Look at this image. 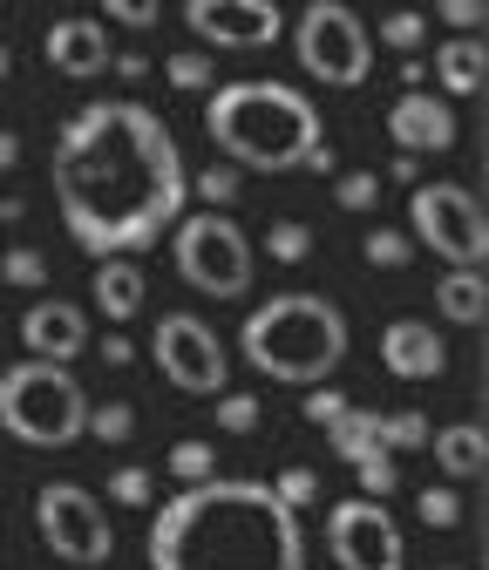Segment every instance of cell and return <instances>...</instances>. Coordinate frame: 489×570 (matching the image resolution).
I'll use <instances>...</instances> for the list:
<instances>
[{"label":"cell","mask_w":489,"mask_h":570,"mask_svg":"<svg viewBox=\"0 0 489 570\" xmlns=\"http://www.w3.org/2000/svg\"><path fill=\"white\" fill-rule=\"evenodd\" d=\"M109 61H116V48H109L102 21H89V14H61V21L48 28V68H61L68 82L109 76Z\"/></svg>","instance_id":"2e32d148"},{"label":"cell","mask_w":489,"mask_h":570,"mask_svg":"<svg viewBox=\"0 0 489 570\" xmlns=\"http://www.w3.org/2000/svg\"><path fill=\"white\" fill-rule=\"evenodd\" d=\"M408 225L449 265H482V252H489V218H482V197L469 184H414Z\"/></svg>","instance_id":"ba28073f"},{"label":"cell","mask_w":489,"mask_h":570,"mask_svg":"<svg viewBox=\"0 0 489 570\" xmlns=\"http://www.w3.org/2000/svg\"><path fill=\"white\" fill-rule=\"evenodd\" d=\"M293 55L326 89H361L374 76V35L346 0H306V14L293 28Z\"/></svg>","instance_id":"52a82bcc"},{"label":"cell","mask_w":489,"mask_h":570,"mask_svg":"<svg viewBox=\"0 0 489 570\" xmlns=\"http://www.w3.org/2000/svg\"><path fill=\"white\" fill-rule=\"evenodd\" d=\"M150 570H306V530L272 482L212 475L157 503Z\"/></svg>","instance_id":"7a4b0ae2"},{"label":"cell","mask_w":489,"mask_h":570,"mask_svg":"<svg viewBox=\"0 0 489 570\" xmlns=\"http://www.w3.org/2000/svg\"><path fill=\"white\" fill-rule=\"evenodd\" d=\"M150 353H157V367H164V381H170L177 394L218 401V394L232 387V353H225V340L204 326V320H190V313H164Z\"/></svg>","instance_id":"30bf717a"},{"label":"cell","mask_w":489,"mask_h":570,"mask_svg":"<svg viewBox=\"0 0 489 570\" xmlns=\"http://www.w3.org/2000/svg\"><path fill=\"white\" fill-rule=\"evenodd\" d=\"M144 299H150L144 265H136V258H96V313L102 320L129 326L136 313H144Z\"/></svg>","instance_id":"e0dca14e"},{"label":"cell","mask_w":489,"mask_h":570,"mask_svg":"<svg viewBox=\"0 0 489 570\" xmlns=\"http://www.w3.org/2000/svg\"><path fill=\"white\" fill-rule=\"evenodd\" d=\"M436 14H442L456 35H482V0H436Z\"/></svg>","instance_id":"f35d334b"},{"label":"cell","mask_w":489,"mask_h":570,"mask_svg":"<svg viewBox=\"0 0 489 570\" xmlns=\"http://www.w3.org/2000/svg\"><path fill=\"white\" fill-rule=\"evenodd\" d=\"M89 435L109 442V449H123V442L136 435V407H129V401H102V407H89Z\"/></svg>","instance_id":"d4e9b609"},{"label":"cell","mask_w":489,"mask_h":570,"mask_svg":"<svg viewBox=\"0 0 489 570\" xmlns=\"http://www.w3.org/2000/svg\"><path fill=\"white\" fill-rule=\"evenodd\" d=\"M265 252H272V258H278V265H300V258H306V252H313V232H306V225H293V218H286V225H272V238H265Z\"/></svg>","instance_id":"e575fe53"},{"label":"cell","mask_w":489,"mask_h":570,"mask_svg":"<svg viewBox=\"0 0 489 570\" xmlns=\"http://www.w3.org/2000/svg\"><path fill=\"white\" fill-rule=\"evenodd\" d=\"M354 475H361V495H394V482H401V469H394V455H368V462H354Z\"/></svg>","instance_id":"d590c367"},{"label":"cell","mask_w":489,"mask_h":570,"mask_svg":"<svg viewBox=\"0 0 489 570\" xmlns=\"http://www.w3.org/2000/svg\"><path fill=\"white\" fill-rule=\"evenodd\" d=\"M102 361H109V367H129V361H136V346H129L123 333H109V340H102Z\"/></svg>","instance_id":"60d3db41"},{"label":"cell","mask_w":489,"mask_h":570,"mask_svg":"<svg viewBox=\"0 0 489 570\" xmlns=\"http://www.w3.org/2000/svg\"><path fill=\"white\" fill-rule=\"evenodd\" d=\"M436 76H442V96H482V68H489V48L482 35H449L436 48Z\"/></svg>","instance_id":"ac0fdd59"},{"label":"cell","mask_w":489,"mask_h":570,"mask_svg":"<svg viewBox=\"0 0 489 570\" xmlns=\"http://www.w3.org/2000/svg\"><path fill=\"white\" fill-rule=\"evenodd\" d=\"M35 530H41V543L61 563H82V570L109 563V550H116L109 510L96 503L82 482H41V495H35Z\"/></svg>","instance_id":"9c48e42d"},{"label":"cell","mask_w":489,"mask_h":570,"mask_svg":"<svg viewBox=\"0 0 489 570\" xmlns=\"http://www.w3.org/2000/svg\"><path fill=\"white\" fill-rule=\"evenodd\" d=\"M422 35H429V14H414V8H401V14L381 21V41H388L394 55H414V48H422Z\"/></svg>","instance_id":"f546056e"},{"label":"cell","mask_w":489,"mask_h":570,"mask_svg":"<svg viewBox=\"0 0 489 570\" xmlns=\"http://www.w3.org/2000/svg\"><path fill=\"white\" fill-rule=\"evenodd\" d=\"M414 258V238L408 232H394V225H381V232H368V265H381V272H394V265H408Z\"/></svg>","instance_id":"f1b7e54d"},{"label":"cell","mask_w":489,"mask_h":570,"mask_svg":"<svg viewBox=\"0 0 489 570\" xmlns=\"http://www.w3.org/2000/svg\"><path fill=\"white\" fill-rule=\"evenodd\" d=\"M374 197H381V177H374V170H346V177L333 184V204H340V210H374Z\"/></svg>","instance_id":"4dcf8cb0"},{"label":"cell","mask_w":489,"mask_h":570,"mask_svg":"<svg viewBox=\"0 0 489 570\" xmlns=\"http://www.w3.org/2000/svg\"><path fill=\"white\" fill-rule=\"evenodd\" d=\"M190 170L157 109L89 102L55 136V210L89 258H144L184 218Z\"/></svg>","instance_id":"6da1fadb"},{"label":"cell","mask_w":489,"mask_h":570,"mask_svg":"<svg viewBox=\"0 0 489 570\" xmlns=\"http://www.w3.org/2000/svg\"><path fill=\"white\" fill-rule=\"evenodd\" d=\"M272 495H278L286 510H306L313 495H320V475H313V469H278V475H272Z\"/></svg>","instance_id":"1f68e13d"},{"label":"cell","mask_w":489,"mask_h":570,"mask_svg":"<svg viewBox=\"0 0 489 570\" xmlns=\"http://www.w3.org/2000/svg\"><path fill=\"white\" fill-rule=\"evenodd\" d=\"M204 129H212L218 157L238 164V170H300L320 136V109L286 89V82H225L212 89V109H204Z\"/></svg>","instance_id":"3957f363"},{"label":"cell","mask_w":489,"mask_h":570,"mask_svg":"<svg viewBox=\"0 0 489 570\" xmlns=\"http://www.w3.org/2000/svg\"><path fill=\"white\" fill-rule=\"evenodd\" d=\"M414 517H422L429 530H456V523H462V495H456L449 482H429L422 495H414Z\"/></svg>","instance_id":"cb8c5ba5"},{"label":"cell","mask_w":489,"mask_h":570,"mask_svg":"<svg viewBox=\"0 0 489 570\" xmlns=\"http://www.w3.org/2000/svg\"><path fill=\"white\" fill-rule=\"evenodd\" d=\"M14 164H21V136L0 129V170H14Z\"/></svg>","instance_id":"b9f144b4"},{"label":"cell","mask_w":489,"mask_h":570,"mask_svg":"<svg viewBox=\"0 0 489 570\" xmlns=\"http://www.w3.org/2000/svg\"><path fill=\"white\" fill-rule=\"evenodd\" d=\"M218 428H225V435H252V428H258V401L252 394H218Z\"/></svg>","instance_id":"8d00e7d4"},{"label":"cell","mask_w":489,"mask_h":570,"mask_svg":"<svg viewBox=\"0 0 489 570\" xmlns=\"http://www.w3.org/2000/svg\"><path fill=\"white\" fill-rule=\"evenodd\" d=\"M164 76H170V89L197 96V89H212V55H197V48H177V55L164 61Z\"/></svg>","instance_id":"4316f807"},{"label":"cell","mask_w":489,"mask_h":570,"mask_svg":"<svg viewBox=\"0 0 489 570\" xmlns=\"http://www.w3.org/2000/svg\"><path fill=\"white\" fill-rule=\"evenodd\" d=\"M109 68H123V76H150V61H144V55H136V48H129V55H116Z\"/></svg>","instance_id":"7bdbcfd3"},{"label":"cell","mask_w":489,"mask_h":570,"mask_svg":"<svg viewBox=\"0 0 489 570\" xmlns=\"http://www.w3.org/2000/svg\"><path fill=\"white\" fill-rule=\"evenodd\" d=\"M326 550L340 570H401V523L388 517V503L374 495H346L326 517Z\"/></svg>","instance_id":"8fae6325"},{"label":"cell","mask_w":489,"mask_h":570,"mask_svg":"<svg viewBox=\"0 0 489 570\" xmlns=\"http://www.w3.org/2000/svg\"><path fill=\"white\" fill-rule=\"evenodd\" d=\"M436 313H442L449 326H482L489 293H482V272H476V265H449V272L436 278Z\"/></svg>","instance_id":"d6986e66"},{"label":"cell","mask_w":489,"mask_h":570,"mask_svg":"<svg viewBox=\"0 0 489 570\" xmlns=\"http://www.w3.org/2000/svg\"><path fill=\"white\" fill-rule=\"evenodd\" d=\"M326 449L354 469V462H368V455H388L381 449V414L374 407H346V414H333L326 421Z\"/></svg>","instance_id":"44dd1931"},{"label":"cell","mask_w":489,"mask_h":570,"mask_svg":"<svg viewBox=\"0 0 489 570\" xmlns=\"http://www.w3.org/2000/svg\"><path fill=\"white\" fill-rule=\"evenodd\" d=\"M346 407H354V394H340V387H326V381L306 394V421H320V428H326L333 414H346Z\"/></svg>","instance_id":"74e56055"},{"label":"cell","mask_w":489,"mask_h":570,"mask_svg":"<svg viewBox=\"0 0 489 570\" xmlns=\"http://www.w3.org/2000/svg\"><path fill=\"white\" fill-rule=\"evenodd\" d=\"M489 442H482V428L476 421H456V428H436V435H429V455L442 462V475H456V482H476L482 475V455Z\"/></svg>","instance_id":"ffe728a7"},{"label":"cell","mask_w":489,"mask_h":570,"mask_svg":"<svg viewBox=\"0 0 489 570\" xmlns=\"http://www.w3.org/2000/svg\"><path fill=\"white\" fill-rule=\"evenodd\" d=\"M8 61H14V48H8V41H0V82H8Z\"/></svg>","instance_id":"ee69618b"},{"label":"cell","mask_w":489,"mask_h":570,"mask_svg":"<svg viewBox=\"0 0 489 570\" xmlns=\"http://www.w3.org/2000/svg\"><path fill=\"white\" fill-rule=\"evenodd\" d=\"M436 570H462V563H436Z\"/></svg>","instance_id":"f6af8a7d"},{"label":"cell","mask_w":489,"mask_h":570,"mask_svg":"<svg viewBox=\"0 0 489 570\" xmlns=\"http://www.w3.org/2000/svg\"><path fill=\"white\" fill-rule=\"evenodd\" d=\"M388 177H401V184L414 190V184H422V157H408V150H394V164H388Z\"/></svg>","instance_id":"ab89813d"},{"label":"cell","mask_w":489,"mask_h":570,"mask_svg":"<svg viewBox=\"0 0 489 570\" xmlns=\"http://www.w3.org/2000/svg\"><path fill=\"white\" fill-rule=\"evenodd\" d=\"M190 190L212 204V210H225V204L245 190V170H238V164H212V170H197V177H190Z\"/></svg>","instance_id":"484cf974"},{"label":"cell","mask_w":489,"mask_h":570,"mask_svg":"<svg viewBox=\"0 0 489 570\" xmlns=\"http://www.w3.org/2000/svg\"><path fill=\"white\" fill-rule=\"evenodd\" d=\"M429 414H414V407H401V414H381V449L388 455H414V449H429Z\"/></svg>","instance_id":"7402d4cb"},{"label":"cell","mask_w":489,"mask_h":570,"mask_svg":"<svg viewBox=\"0 0 489 570\" xmlns=\"http://www.w3.org/2000/svg\"><path fill=\"white\" fill-rule=\"evenodd\" d=\"M245 361L265 381H286V387H320L340 361H346V320L333 299L320 293H278L245 320Z\"/></svg>","instance_id":"277c9868"},{"label":"cell","mask_w":489,"mask_h":570,"mask_svg":"<svg viewBox=\"0 0 489 570\" xmlns=\"http://www.w3.org/2000/svg\"><path fill=\"white\" fill-rule=\"evenodd\" d=\"M82 428H89V394L61 361L21 353L0 374V435H14L28 449H68V442H82Z\"/></svg>","instance_id":"5b68a950"},{"label":"cell","mask_w":489,"mask_h":570,"mask_svg":"<svg viewBox=\"0 0 489 570\" xmlns=\"http://www.w3.org/2000/svg\"><path fill=\"white\" fill-rule=\"evenodd\" d=\"M0 278H8V285H48V258L35 245H14L8 258H0Z\"/></svg>","instance_id":"836d02e7"},{"label":"cell","mask_w":489,"mask_h":570,"mask_svg":"<svg viewBox=\"0 0 489 570\" xmlns=\"http://www.w3.org/2000/svg\"><path fill=\"white\" fill-rule=\"evenodd\" d=\"M96 333H89V320H82V306H68V299H35L28 313H21V346L35 353V361H82V346H89Z\"/></svg>","instance_id":"5bb4252c"},{"label":"cell","mask_w":489,"mask_h":570,"mask_svg":"<svg viewBox=\"0 0 489 570\" xmlns=\"http://www.w3.org/2000/svg\"><path fill=\"white\" fill-rule=\"evenodd\" d=\"M170 265L204 299H245L252 293V238L225 210H190L170 225Z\"/></svg>","instance_id":"8992f818"},{"label":"cell","mask_w":489,"mask_h":570,"mask_svg":"<svg viewBox=\"0 0 489 570\" xmlns=\"http://www.w3.org/2000/svg\"><path fill=\"white\" fill-rule=\"evenodd\" d=\"M109 495L123 510H150L157 503V489H150V469H136V462H123L116 475H109Z\"/></svg>","instance_id":"83f0119b"},{"label":"cell","mask_w":489,"mask_h":570,"mask_svg":"<svg viewBox=\"0 0 489 570\" xmlns=\"http://www.w3.org/2000/svg\"><path fill=\"white\" fill-rule=\"evenodd\" d=\"M381 367L394 381H436L449 367V340L429 320H388V333H381Z\"/></svg>","instance_id":"9a60e30c"},{"label":"cell","mask_w":489,"mask_h":570,"mask_svg":"<svg viewBox=\"0 0 489 570\" xmlns=\"http://www.w3.org/2000/svg\"><path fill=\"white\" fill-rule=\"evenodd\" d=\"M184 21L212 48H272L286 35L278 0H184Z\"/></svg>","instance_id":"7c38bea8"},{"label":"cell","mask_w":489,"mask_h":570,"mask_svg":"<svg viewBox=\"0 0 489 570\" xmlns=\"http://www.w3.org/2000/svg\"><path fill=\"white\" fill-rule=\"evenodd\" d=\"M170 475H177L184 489H190V482H212V475H218V449H212V442H197V435L177 442V449H170Z\"/></svg>","instance_id":"603a6c76"},{"label":"cell","mask_w":489,"mask_h":570,"mask_svg":"<svg viewBox=\"0 0 489 570\" xmlns=\"http://www.w3.org/2000/svg\"><path fill=\"white\" fill-rule=\"evenodd\" d=\"M388 136L394 150L408 157H436V150H456V102L449 96H422V89H401V102L388 109Z\"/></svg>","instance_id":"4fadbf2b"},{"label":"cell","mask_w":489,"mask_h":570,"mask_svg":"<svg viewBox=\"0 0 489 570\" xmlns=\"http://www.w3.org/2000/svg\"><path fill=\"white\" fill-rule=\"evenodd\" d=\"M96 8H102L109 21L136 28V35H144V28H157V21H164V0H96Z\"/></svg>","instance_id":"d6a6232c"}]
</instances>
